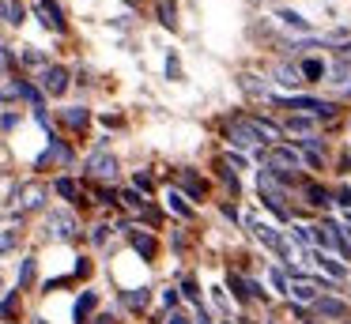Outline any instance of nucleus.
Here are the masks:
<instances>
[{
  "label": "nucleus",
  "instance_id": "1",
  "mask_svg": "<svg viewBox=\"0 0 351 324\" xmlns=\"http://www.w3.org/2000/svg\"><path fill=\"white\" fill-rule=\"evenodd\" d=\"M295 170H302V158H298L291 147H272V151H268V173H272V177L291 181V177H295Z\"/></svg>",
  "mask_w": 351,
  "mask_h": 324
},
{
  "label": "nucleus",
  "instance_id": "2",
  "mask_svg": "<svg viewBox=\"0 0 351 324\" xmlns=\"http://www.w3.org/2000/svg\"><path fill=\"white\" fill-rule=\"evenodd\" d=\"M280 105H287V110H302V113H313V117H336V105L332 102H321V98H276Z\"/></svg>",
  "mask_w": 351,
  "mask_h": 324
},
{
  "label": "nucleus",
  "instance_id": "3",
  "mask_svg": "<svg viewBox=\"0 0 351 324\" xmlns=\"http://www.w3.org/2000/svg\"><path fill=\"white\" fill-rule=\"evenodd\" d=\"M64 162H72L69 143H64V140H57V136H49V147L42 151L38 158H34V170H46V166H64Z\"/></svg>",
  "mask_w": 351,
  "mask_h": 324
},
{
  "label": "nucleus",
  "instance_id": "4",
  "mask_svg": "<svg viewBox=\"0 0 351 324\" xmlns=\"http://www.w3.org/2000/svg\"><path fill=\"white\" fill-rule=\"evenodd\" d=\"M245 223H250V230L253 234H257V238L261 241H265V245L268 249H276V253H283V256H291V245H287V241H283V234L280 230H276V226H268V223H261V219H245Z\"/></svg>",
  "mask_w": 351,
  "mask_h": 324
},
{
  "label": "nucleus",
  "instance_id": "5",
  "mask_svg": "<svg viewBox=\"0 0 351 324\" xmlns=\"http://www.w3.org/2000/svg\"><path fill=\"white\" fill-rule=\"evenodd\" d=\"M46 230H49V238H57V241L76 238V219H72V211H49Z\"/></svg>",
  "mask_w": 351,
  "mask_h": 324
},
{
  "label": "nucleus",
  "instance_id": "6",
  "mask_svg": "<svg viewBox=\"0 0 351 324\" xmlns=\"http://www.w3.org/2000/svg\"><path fill=\"white\" fill-rule=\"evenodd\" d=\"M87 173L99 181H114L117 177V158L106 155V151H95L91 158H87Z\"/></svg>",
  "mask_w": 351,
  "mask_h": 324
},
{
  "label": "nucleus",
  "instance_id": "7",
  "mask_svg": "<svg viewBox=\"0 0 351 324\" xmlns=\"http://www.w3.org/2000/svg\"><path fill=\"white\" fill-rule=\"evenodd\" d=\"M42 90H46V95H53V98H61L64 90H69V68L49 64L46 72H42Z\"/></svg>",
  "mask_w": 351,
  "mask_h": 324
},
{
  "label": "nucleus",
  "instance_id": "8",
  "mask_svg": "<svg viewBox=\"0 0 351 324\" xmlns=\"http://www.w3.org/2000/svg\"><path fill=\"white\" fill-rule=\"evenodd\" d=\"M227 140L234 143L238 151H250V147H257V143H261V136L253 132V128L245 125V121H230V128H227Z\"/></svg>",
  "mask_w": 351,
  "mask_h": 324
},
{
  "label": "nucleus",
  "instance_id": "9",
  "mask_svg": "<svg viewBox=\"0 0 351 324\" xmlns=\"http://www.w3.org/2000/svg\"><path fill=\"white\" fill-rule=\"evenodd\" d=\"M42 200H46V188L31 181V185H23L16 192V211H34V208H42Z\"/></svg>",
  "mask_w": 351,
  "mask_h": 324
},
{
  "label": "nucleus",
  "instance_id": "10",
  "mask_svg": "<svg viewBox=\"0 0 351 324\" xmlns=\"http://www.w3.org/2000/svg\"><path fill=\"white\" fill-rule=\"evenodd\" d=\"M38 15H42V23H46L49 30H57V34L64 30V15H61V8H57L53 0H38Z\"/></svg>",
  "mask_w": 351,
  "mask_h": 324
},
{
  "label": "nucleus",
  "instance_id": "11",
  "mask_svg": "<svg viewBox=\"0 0 351 324\" xmlns=\"http://www.w3.org/2000/svg\"><path fill=\"white\" fill-rule=\"evenodd\" d=\"M129 241H132V249H136L144 260H152L155 256V238L152 234H144V230H129Z\"/></svg>",
  "mask_w": 351,
  "mask_h": 324
},
{
  "label": "nucleus",
  "instance_id": "12",
  "mask_svg": "<svg viewBox=\"0 0 351 324\" xmlns=\"http://www.w3.org/2000/svg\"><path fill=\"white\" fill-rule=\"evenodd\" d=\"M95 301H99V294H95V290H84V294H80L76 309H72V313H76V324H87V316H91Z\"/></svg>",
  "mask_w": 351,
  "mask_h": 324
},
{
  "label": "nucleus",
  "instance_id": "13",
  "mask_svg": "<svg viewBox=\"0 0 351 324\" xmlns=\"http://www.w3.org/2000/svg\"><path fill=\"white\" fill-rule=\"evenodd\" d=\"M178 181H182V188L193 196V200H200V196H204V181H200L193 170H182V173H178Z\"/></svg>",
  "mask_w": 351,
  "mask_h": 324
},
{
  "label": "nucleus",
  "instance_id": "14",
  "mask_svg": "<svg viewBox=\"0 0 351 324\" xmlns=\"http://www.w3.org/2000/svg\"><path fill=\"white\" fill-rule=\"evenodd\" d=\"M328 72V64H325V60H302V68H298V75H302V83L306 79H321V75H325Z\"/></svg>",
  "mask_w": 351,
  "mask_h": 324
},
{
  "label": "nucleus",
  "instance_id": "15",
  "mask_svg": "<svg viewBox=\"0 0 351 324\" xmlns=\"http://www.w3.org/2000/svg\"><path fill=\"white\" fill-rule=\"evenodd\" d=\"M0 98H4V102L19 98V79H12V75H8V68H0Z\"/></svg>",
  "mask_w": 351,
  "mask_h": 324
},
{
  "label": "nucleus",
  "instance_id": "16",
  "mask_svg": "<svg viewBox=\"0 0 351 324\" xmlns=\"http://www.w3.org/2000/svg\"><path fill=\"white\" fill-rule=\"evenodd\" d=\"M313 306H317L321 316H343V313H348V306H343V301H336V298H317Z\"/></svg>",
  "mask_w": 351,
  "mask_h": 324
},
{
  "label": "nucleus",
  "instance_id": "17",
  "mask_svg": "<svg viewBox=\"0 0 351 324\" xmlns=\"http://www.w3.org/2000/svg\"><path fill=\"white\" fill-rule=\"evenodd\" d=\"M245 125H250V128H253V132H257V136H265V140H280V128H276L272 121H261V117H250V121H245Z\"/></svg>",
  "mask_w": 351,
  "mask_h": 324
},
{
  "label": "nucleus",
  "instance_id": "18",
  "mask_svg": "<svg viewBox=\"0 0 351 324\" xmlns=\"http://www.w3.org/2000/svg\"><path fill=\"white\" fill-rule=\"evenodd\" d=\"M325 75H332L336 87H348L351 90V64H348V60H340V64H336L332 72H325Z\"/></svg>",
  "mask_w": 351,
  "mask_h": 324
},
{
  "label": "nucleus",
  "instance_id": "19",
  "mask_svg": "<svg viewBox=\"0 0 351 324\" xmlns=\"http://www.w3.org/2000/svg\"><path fill=\"white\" fill-rule=\"evenodd\" d=\"M276 79H280L283 87H298V83H302V75H298V68H291V64H280V68H276Z\"/></svg>",
  "mask_w": 351,
  "mask_h": 324
},
{
  "label": "nucleus",
  "instance_id": "20",
  "mask_svg": "<svg viewBox=\"0 0 351 324\" xmlns=\"http://www.w3.org/2000/svg\"><path fill=\"white\" fill-rule=\"evenodd\" d=\"M64 121H69L72 128H87V121H91V113H87L84 105H72V110H64Z\"/></svg>",
  "mask_w": 351,
  "mask_h": 324
},
{
  "label": "nucleus",
  "instance_id": "21",
  "mask_svg": "<svg viewBox=\"0 0 351 324\" xmlns=\"http://www.w3.org/2000/svg\"><path fill=\"white\" fill-rule=\"evenodd\" d=\"M16 313H19V290H12L8 298L0 301V321H12Z\"/></svg>",
  "mask_w": 351,
  "mask_h": 324
},
{
  "label": "nucleus",
  "instance_id": "22",
  "mask_svg": "<svg viewBox=\"0 0 351 324\" xmlns=\"http://www.w3.org/2000/svg\"><path fill=\"white\" fill-rule=\"evenodd\" d=\"M155 12H159V23H162V27H170V30L178 27V19H174V4H170V0H159V4H155Z\"/></svg>",
  "mask_w": 351,
  "mask_h": 324
},
{
  "label": "nucleus",
  "instance_id": "23",
  "mask_svg": "<svg viewBox=\"0 0 351 324\" xmlns=\"http://www.w3.org/2000/svg\"><path fill=\"white\" fill-rule=\"evenodd\" d=\"M280 23H283V27H295V30H310V23H306L298 12H291V8H283V12H280Z\"/></svg>",
  "mask_w": 351,
  "mask_h": 324
},
{
  "label": "nucleus",
  "instance_id": "24",
  "mask_svg": "<svg viewBox=\"0 0 351 324\" xmlns=\"http://www.w3.org/2000/svg\"><path fill=\"white\" fill-rule=\"evenodd\" d=\"M57 192H61L64 200L80 203V185H76V181H72V177H61V181H57Z\"/></svg>",
  "mask_w": 351,
  "mask_h": 324
},
{
  "label": "nucleus",
  "instance_id": "25",
  "mask_svg": "<svg viewBox=\"0 0 351 324\" xmlns=\"http://www.w3.org/2000/svg\"><path fill=\"white\" fill-rule=\"evenodd\" d=\"M313 290H317V286H313V283H306V279H298V283L291 286V294H295V301H313V298H317Z\"/></svg>",
  "mask_w": 351,
  "mask_h": 324
},
{
  "label": "nucleus",
  "instance_id": "26",
  "mask_svg": "<svg viewBox=\"0 0 351 324\" xmlns=\"http://www.w3.org/2000/svg\"><path fill=\"white\" fill-rule=\"evenodd\" d=\"M147 298H152V294H147L144 286H140V290H125V306H129V309H144Z\"/></svg>",
  "mask_w": 351,
  "mask_h": 324
},
{
  "label": "nucleus",
  "instance_id": "27",
  "mask_svg": "<svg viewBox=\"0 0 351 324\" xmlns=\"http://www.w3.org/2000/svg\"><path fill=\"white\" fill-rule=\"evenodd\" d=\"M31 283H34V256H27L23 268H19V290H27Z\"/></svg>",
  "mask_w": 351,
  "mask_h": 324
},
{
  "label": "nucleus",
  "instance_id": "28",
  "mask_svg": "<svg viewBox=\"0 0 351 324\" xmlns=\"http://www.w3.org/2000/svg\"><path fill=\"white\" fill-rule=\"evenodd\" d=\"M167 200H170V208H174V211H178V215H182V219H189V215H193V208H189V203H185V196H182V192H170Z\"/></svg>",
  "mask_w": 351,
  "mask_h": 324
},
{
  "label": "nucleus",
  "instance_id": "29",
  "mask_svg": "<svg viewBox=\"0 0 351 324\" xmlns=\"http://www.w3.org/2000/svg\"><path fill=\"white\" fill-rule=\"evenodd\" d=\"M313 260H317V264H321V268H325L332 279H343V268H340L336 260H328V256H321V253H313Z\"/></svg>",
  "mask_w": 351,
  "mask_h": 324
},
{
  "label": "nucleus",
  "instance_id": "30",
  "mask_svg": "<svg viewBox=\"0 0 351 324\" xmlns=\"http://www.w3.org/2000/svg\"><path fill=\"white\" fill-rule=\"evenodd\" d=\"M16 241H19V234H16V230H0V256L12 253V249H16Z\"/></svg>",
  "mask_w": 351,
  "mask_h": 324
},
{
  "label": "nucleus",
  "instance_id": "31",
  "mask_svg": "<svg viewBox=\"0 0 351 324\" xmlns=\"http://www.w3.org/2000/svg\"><path fill=\"white\" fill-rule=\"evenodd\" d=\"M8 23H12V27L23 23V4H19V0H8Z\"/></svg>",
  "mask_w": 351,
  "mask_h": 324
},
{
  "label": "nucleus",
  "instance_id": "32",
  "mask_svg": "<svg viewBox=\"0 0 351 324\" xmlns=\"http://www.w3.org/2000/svg\"><path fill=\"white\" fill-rule=\"evenodd\" d=\"M121 200L129 203L132 211H144V196H140V192H132V188H129V192H121Z\"/></svg>",
  "mask_w": 351,
  "mask_h": 324
},
{
  "label": "nucleus",
  "instance_id": "33",
  "mask_svg": "<svg viewBox=\"0 0 351 324\" xmlns=\"http://www.w3.org/2000/svg\"><path fill=\"white\" fill-rule=\"evenodd\" d=\"M306 196H310V203H317V208H321V203H328V192H325V188H317V185L306 188Z\"/></svg>",
  "mask_w": 351,
  "mask_h": 324
},
{
  "label": "nucleus",
  "instance_id": "34",
  "mask_svg": "<svg viewBox=\"0 0 351 324\" xmlns=\"http://www.w3.org/2000/svg\"><path fill=\"white\" fill-rule=\"evenodd\" d=\"M242 87L250 90V95H268V87L265 83H253V75H242Z\"/></svg>",
  "mask_w": 351,
  "mask_h": 324
},
{
  "label": "nucleus",
  "instance_id": "35",
  "mask_svg": "<svg viewBox=\"0 0 351 324\" xmlns=\"http://www.w3.org/2000/svg\"><path fill=\"white\" fill-rule=\"evenodd\" d=\"M42 60H46V57H42L34 45H27V49H23V64H42Z\"/></svg>",
  "mask_w": 351,
  "mask_h": 324
},
{
  "label": "nucleus",
  "instance_id": "36",
  "mask_svg": "<svg viewBox=\"0 0 351 324\" xmlns=\"http://www.w3.org/2000/svg\"><path fill=\"white\" fill-rule=\"evenodd\" d=\"M167 75H170V79H178V75H182V64H178V57H167Z\"/></svg>",
  "mask_w": 351,
  "mask_h": 324
},
{
  "label": "nucleus",
  "instance_id": "37",
  "mask_svg": "<svg viewBox=\"0 0 351 324\" xmlns=\"http://www.w3.org/2000/svg\"><path fill=\"white\" fill-rule=\"evenodd\" d=\"M182 290H185V298L200 301V290H197V283H193V279H185V286H182Z\"/></svg>",
  "mask_w": 351,
  "mask_h": 324
},
{
  "label": "nucleus",
  "instance_id": "38",
  "mask_svg": "<svg viewBox=\"0 0 351 324\" xmlns=\"http://www.w3.org/2000/svg\"><path fill=\"white\" fill-rule=\"evenodd\" d=\"M336 203H340V208H348V211H351V188H340V192H336Z\"/></svg>",
  "mask_w": 351,
  "mask_h": 324
},
{
  "label": "nucleus",
  "instance_id": "39",
  "mask_svg": "<svg viewBox=\"0 0 351 324\" xmlns=\"http://www.w3.org/2000/svg\"><path fill=\"white\" fill-rule=\"evenodd\" d=\"M106 230H110V226H95V234H91L95 245H102V241H106Z\"/></svg>",
  "mask_w": 351,
  "mask_h": 324
},
{
  "label": "nucleus",
  "instance_id": "40",
  "mask_svg": "<svg viewBox=\"0 0 351 324\" xmlns=\"http://www.w3.org/2000/svg\"><path fill=\"white\" fill-rule=\"evenodd\" d=\"M272 286H276V290H287V279H283V271H272Z\"/></svg>",
  "mask_w": 351,
  "mask_h": 324
},
{
  "label": "nucleus",
  "instance_id": "41",
  "mask_svg": "<svg viewBox=\"0 0 351 324\" xmlns=\"http://www.w3.org/2000/svg\"><path fill=\"white\" fill-rule=\"evenodd\" d=\"M295 238H298V241H302V245H310V238H313V234H310V230H306V226H298V230H295Z\"/></svg>",
  "mask_w": 351,
  "mask_h": 324
},
{
  "label": "nucleus",
  "instance_id": "42",
  "mask_svg": "<svg viewBox=\"0 0 351 324\" xmlns=\"http://www.w3.org/2000/svg\"><path fill=\"white\" fill-rule=\"evenodd\" d=\"M136 188H144V192H147V188H152V177H147V173H136Z\"/></svg>",
  "mask_w": 351,
  "mask_h": 324
},
{
  "label": "nucleus",
  "instance_id": "43",
  "mask_svg": "<svg viewBox=\"0 0 351 324\" xmlns=\"http://www.w3.org/2000/svg\"><path fill=\"white\" fill-rule=\"evenodd\" d=\"M16 121H19L16 113H4V117H0V125H4V128H16Z\"/></svg>",
  "mask_w": 351,
  "mask_h": 324
},
{
  "label": "nucleus",
  "instance_id": "44",
  "mask_svg": "<svg viewBox=\"0 0 351 324\" xmlns=\"http://www.w3.org/2000/svg\"><path fill=\"white\" fill-rule=\"evenodd\" d=\"M167 324H189V316H185V313H170Z\"/></svg>",
  "mask_w": 351,
  "mask_h": 324
},
{
  "label": "nucleus",
  "instance_id": "45",
  "mask_svg": "<svg viewBox=\"0 0 351 324\" xmlns=\"http://www.w3.org/2000/svg\"><path fill=\"white\" fill-rule=\"evenodd\" d=\"M102 324H117V321H114V316H102Z\"/></svg>",
  "mask_w": 351,
  "mask_h": 324
},
{
  "label": "nucleus",
  "instance_id": "46",
  "mask_svg": "<svg viewBox=\"0 0 351 324\" xmlns=\"http://www.w3.org/2000/svg\"><path fill=\"white\" fill-rule=\"evenodd\" d=\"M348 223H351V211H348Z\"/></svg>",
  "mask_w": 351,
  "mask_h": 324
},
{
  "label": "nucleus",
  "instance_id": "47",
  "mask_svg": "<svg viewBox=\"0 0 351 324\" xmlns=\"http://www.w3.org/2000/svg\"><path fill=\"white\" fill-rule=\"evenodd\" d=\"M34 324H46V321H34Z\"/></svg>",
  "mask_w": 351,
  "mask_h": 324
},
{
  "label": "nucleus",
  "instance_id": "48",
  "mask_svg": "<svg viewBox=\"0 0 351 324\" xmlns=\"http://www.w3.org/2000/svg\"><path fill=\"white\" fill-rule=\"evenodd\" d=\"M129 4H136V0H129Z\"/></svg>",
  "mask_w": 351,
  "mask_h": 324
}]
</instances>
